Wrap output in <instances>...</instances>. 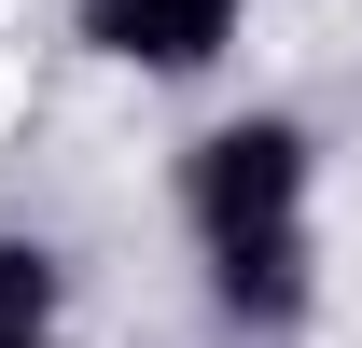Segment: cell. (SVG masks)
<instances>
[{
  "label": "cell",
  "instance_id": "1",
  "mask_svg": "<svg viewBox=\"0 0 362 348\" xmlns=\"http://www.w3.org/2000/svg\"><path fill=\"white\" fill-rule=\"evenodd\" d=\"M195 237L237 320H293L307 306V139L293 126H223L195 153Z\"/></svg>",
  "mask_w": 362,
  "mask_h": 348
},
{
  "label": "cell",
  "instance_id": "3",
  "mask_svg": "<svg viewBox=\"0 0 362 348\" xmlns=\"http://www.w3.org/2000/svg\"><path fill=\"white\" fill-rule=\"evenodd\" d=\"M42 320H56V265L0 251V348H42Z\"/></svg>",
  "mask_w": 362,
  "mask_h": 348
},
{
  "label": "cell",
  "instance_id": "2",
  "mask_svg": "<svg viewBox=\"0 0 362 348\" xmlns=\"http://www.w3.org/2000/svg\"><path fill=\"white\" fill-rule=\"evenodd\" d=\"M98 56H139V70H209L237 42V0H84Z\"/></svg>",
  "mask_w": 362,
  "mask_h": 348
}]
</instances>
